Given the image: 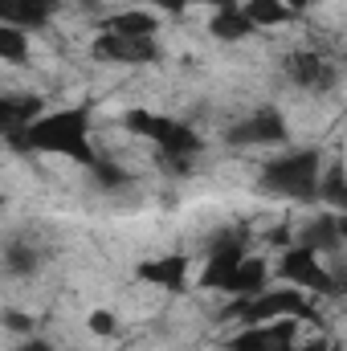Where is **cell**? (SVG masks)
Here are the masks:
<instances>
[{
  "instance_id": "cell-19",
  "label": "cell",
  "mask_w": 347,
  "mask_h": 351,
  "mask_svg": "<svg viewBox=\"0 0 347 351\" xmlns=\"http://www.w3.org/2000/svg\"><path fill=\"white\" fill-rule=\"evenodd\" d=\"M0 58L12 66H25L29 62V33L16 25H0Z\"/></svg>"
},
{
  "instance_id": "cell-7",
  "label": "cell",
  "mask_w": 347,
  "mask_h": 351,
  "mask_svg": "<svg viewBox=\"0 0 347 351\" xmlns=\"http://www.w3.org/2000/svg\"><path fill=\"white\" fill-rule=\"evenodd\" d=\"M90 53L98 62H115V66H147L156 62V37H123V33H98Z\"/></svg>"
},
{
  "instance_id": "cell-6",
  "label": "cell",
  "mask_w": 347,
  "mask_h": 351,
  "mask_svg": "<svg viewBox=\"0 0 347 351\" xmlns=\"http://www.w3.org/2000/svg\"><path fill=\"white\" fill-rule=\"evenodd\" d=\"M286 135H290V127H286L282 110H274V106H261L250 119H241L225 131V139L233 147H270V143H286Z\"/></svg>"
},
{
  "instance_id": "cell-26",
  "label": "cell",
  "mask_w": 347,
  "mask_h": 351,
  "mask_svg": "<svg viewBox=\"0 0 347 351\" xmlns=\"http://www.w3.org/2000/svg\"><path fill=\"white\" fill-rule=\"evenodd\" d=\"M196 4H208L213 12H229V8H241V0H196Z\"/></svg>"
},
{
  "instance_id": "cell-14",
  "label": "cell",
  "mask_w": 347,
  "mask_h": 351,
  "mask_svg": "<svg viewBox=\"0 0 347 351\" xmlns=\"http://www.w3.org/2000/svg\"><path fill=\"white\" fill-rule=\"evenodd\" d=\"M208 33H213L217 41H225V45H237V41H246L250 33H258V25L246 16V8H229V12H213V16H208Z\"/></svg>"
},
{
  "instance_id": "cell-17",
  "label": "cell",
  "mask_w": 347,
  "mask_h": 351,
  "mask_svg": "<svg viewBox=\"0 0 347 351\" xmlns=\"http://www.w3.org/2000/svg\"><path fill=\"white\" fill-rule=\"evenodd\" d=\"M241 8H246V16H250L258 29H278V25H286V21L294 16L286 0H246Z\"/></svg>"
},
{
  "instance_id": "cell-27",
  "label": "cell",
  "mask_w": 347,
  "mask_h": 351,
  "mask_svg": "<svg viewBox=\"0 0 347 351\" xmlns=\"http://www.w3.org/2000/svg\"><path fill=\"white\" fill-rule=\"evenodd\" d=\"M286 4H290V12H294V16H298V12H307V8H311V4H315V0H286Z\"/></svg>"
},
{
  "instance_id": "cell-23",
  "label": "cell",
  "mask_w": 347,
  "mask_h": 351,
  "mask_svg": "<svg viewBox=\"0 0 347 351\" xmlns=\"http://www.w3.org/2000/svg\"><path fill=\"white\" fill-rule=\"evenodd\" d=\"M4 327H8V331H25V335H33V319H29V315H16V311L4 315Z\"/></svg>"
},
{
  "instance_id": "cell-21",
  "label": "cell",
  "mask_w": 347,
  "mask_h": 351,
  "mask_svg": "<svg viewBox=\"0 0 347 351\" xmlns=\"http://www.w3.org/2000/svg\"><path fill=\"white\" fill-rule=\"evenodd\" d=\"M90 172H94V180H98L102 188H123V184H127V176L119 172L115 164H106V160H98V164H94Z\"/></svg>"
},
{
  "instance_id": "cell-2",
  "label": "cell",
  "mask_w": 347,
  "mask_h": 351,
  "mask_svg": "<svg viewBox=\"0 0 347 351\" xmlns=\"http://www.w3.org/2000/svg\"><path fill=\"white\" fill-rule=\"evenodd\" d=\"M123 127L131 131V135H143L147 143H156L160 147V160L164 164H172V168H188V160L192 156H200V135L188 127V123H180V119H168V114H156V110H143V106H135V110H127L123 114Z\"/></svg>"
},
{
  "instance_id": "cell-11",
  "label": "cell",
  "mask_w": 347,
  "mask_h": 351,
  "mask_svg": "<svg viewBox=\"0 0 347 351\" xmlns=\"http://www.w3.org/2000/svg\"><path fill=\"white\" fill-rule=\"evenodd\" d=\"M286 74H290L294 86H302V90L335 86V66L327 58H319V53H290L286 58Z\"/></svg>"
},
{
  "instance_id": "cell-3",
  "label": "cell",
  "mask_w": 347,
  "mask_h": 351,
  "mask_svg": "<svg viewBox=\"0 0 347 351\" xmlns=\"http://www.w3.org/2000/svg\"><path fill=\"white\" fill-rule=\"evenodd\" d=\"M229 315L241 319L246 327L278 323V319H298V323H311L315 319V311L307 302V290H298V286H278V290H261L254 298H233Z\"/></svg>"
},
{
  "instance_id": "cell-22",
  "label": "cell",
  "mask_w": 347,
  "mask_h": 351,
  "mask_svg": "<svg viewBox=\"0 0 347 351\" xmlns=\"http://www.w3.org/2000/svg\"><path fill=\"white\" fill-rule=\"evenodd\" d=\"M86 327L94 331V335H98V339H110V335H115V315L98 306V311H94V315L86 319Z\"/></svg>"
},
{
  "instance_id": "cell-28",
  "label": "cell",
  "mask_w": 347,
  "mask_h": 351,
  "mask_svg": "<svg viewBox=\"0 0 347 351\" xmlns=\"http://www.w3.org/2000/svg\"><path fill=\"white\" fill-rule=\"evenodd\" d=\"M335 294H347V265L335 274Z\"/></svg>"
},
{
  "instance_id": "cell-13",
  "label": "cell",
  "mask_w": 347,
  "mask_h": 351,
  "mask_svg": "<svg viewBox=\"0 0 347 351\" xmlns=\"http://www.w3.org/2000/svg\"><path fill=\"white\" fill-rule=\"evenodd\" d=\"M261 290H270V262H265V258H246V262L237 265V274H233V282H229L225 294H233V298H254Z\"/></svg>"
},
{
  "instance_id": "cell-9",
  "label": "cell",
  "mask_w": 347,
  "mask_h": 351,
  "mask_svg": "<svg viewBox=\"0 0 347 351\" xmlns=\"http://www.w3.org/2000/svg\"><path fill=\"white\" fill-rule=\"evenodd\" d=\"M135 274H139L147 286H160V290H168V294H184L188 282H192V258H188V254H164V258H156V262H143Z\"/></svg>"
},
{
  "instance_id": "cell-10",
  "label": "cell",
  "mask_w": 347,
  "mask_h": 351,
  "mask_svg": "<svg viewBox=\"0 0 347 351\" xmlns=\"http://www.w3.org/2000/svg\"><path fill=\"white\" fill-rule=\"evenodd\" d=\"M241 262H246L241 241L217 237V241H213V254H208V262H204V274H200V286H204V290H229V282H233V274H237Z\"/></svg>"
},
{
  "instance_id": "cell-15",
  "label": "cell",
  "mask_w": 347,
  "mask_h": 351,
  "mask_svg": "<svg viewBox=\"0 0 347 351\" xmlns=\"http://www.w3.org/2000/svg\"><path fill=\"white\" fill-rule=\"evenodd\" d=\"M298 245H311V250H335V245H344V233H339V217L335 213H319L315 221H307L302 225V233H298Z\"/></svg>"
},
{
  "instance_id": "cell-4",
  "label": "cell",
  "mask_w": 347,
  "mask_h": 351,
  "mask_svg": "<svg viewBox=\"0 0 347 351\" xmlns=\"http://www.w3.org/2000/svg\"><path fill=\"white\" fill-rule=\"evenodd\" d=\"M265 188L286 200H319L323 180V156L319 152H286L282 160L265 164Z\"/></svg>"
},
{
  "instance_id": "cell-25",
  "label": "cell",
  "mask_w": 347,
  "mask_h": 351,
  "mask_svg": "<svg viewBox=\"0 0 347 351\" xmlns=\"http://www.w3.org/2000/svg\"><path fill=\"white\" fill-rule=\"evenodd\" d=\"M12 351H58L53 343H45V339H25V343H16Z\"/></svg>"
},
{
  "instance_id": "cell-24",
  "label": "cell",
  "mask_w": 347,
  "mask_h": 351,
  "mask_svg": "<svg viewBox=\"0 0 347 351\" xmlns=\"http://www.w3.org/2000/svg\"><path fill=\"white\" fill-rule=\"evenodd\" d=\"M188 4H192V0H152V8H160V12H172V16H180Z\"/></svg>"
},
{
  "instance_id": "cell-5",
  "label": "cell",
  "mask_w": 347,
  "mask_h": 351,
  "mask_svg": "<svg viewBox=\"0 0 347 351\" xmlns=\"http://www.w3.org/2000/svg\"><path fill=\"white\" fill-rule=\"evenodd\" d=\"M278 278L307 294H335V274L323 265L319 250H311V245H290L278 262Z\"/></svg>"
},
{
  "instance_id": "cell-20",
  "label": "cell",
  "mask_w": 347,
  "mask_h": 351,
  "mask_svg": "<svg viewBox=\"0 0 347 351\" xmlns=\"http://www.w3.org/2000/svg\"><path fill=\"white\" fill-rule=\"evenodd\" d=\"M4 265H8V274L29 278V274L37 269V254H33V245H25V241H8V245H4Z\"/></svg>"
},
{
  "instance_id": "cell-8",
  "label": "cell",
  "mask_w": 347,
  "mask_h": 351,
  "mask_svg": "<svg viewBox=\"0 0 347 351\" xmlns=\"http://www.w3.org/2000/svg\"><path fill=\"white\" fill-rule=\"evenodd\" d=\"M294 323L298 319H278L246 327L237 339H229V351H294Z\"/></svg>"
},
{
  "instance_id": "cell-29",
  "label": "cell",
  "mask_w": 347,
  "mask_h": 351,
  "mask_svg": "<svg viewBox=\"0 0 347 351\" xmlns=\"http://www.w3.org/2000/svg\"><path fill=\"white\" fill-rule=\"evenodd\" d=\"M339 233H344V241H347V213H339Z\"/></svg>"
},
{
  "instance_id": "cell-18",
  "label": "cell",
  "mask_w": 347,
  "mask_h": 351,
  "mask_svg": "<svg viewBox=\"0 0 347 351\" xmlns=\"http://www.w3.org/2000/svg\"><path fill=\"white\" fill-rule=\"evenodd\" d=\"M319 204L347 213V172L344 168H327L319 180Z\"/></svg>"
},
{
  "instance_id": "cell-12",
  "label": "cell",
  "mask_w": 347,
  "mask_h": 351,
  "mask_svg": "<svg viewBox=\"0 0 347 351\" xmlns=\"http://www.w3.org/2000/svg\"><path fill=\"white\" fill-rule=\"evenodd\" d=\"M53 12H58V0H0L4 25H16V29H25V33L49 25Z\"/></svg>"
},
{
  "instance_id": "cell-16",
  "label": "cell",
  "mask_w": 347,
  "mask_h": 351,
  "mask_svg": "<svg viewBox=\"0 0 347 351\" xmlns=\"http://www.w3.org/2000/svg\"><path fill=\"white\" fill-rule=\"evenodd\" d=\"M110 33H123V37H156L160 33V16L156 12H143V8H131V12H115L106 21Z\"/></svg>"
},
{
  "instance_id": "cell-1",
  "label": "cell",
  "mask_w": 347,
  "mask_h": 351,
  "mask_svg": "<svg viewBox=\"0 0 347 351\" xmlns=\"http://www.w3.org/2000/svg\"><path fill=\"white\" fill-rule=\"evenodd\" d=\"M8 143L21 152H41V156H62L74 160L82 168L98 164V152L90 143V110L86 106H70V110H49L37 123H29L21 135H8Z\"/></svg>"
},
{
  "instance_id": "cell-30",
  "label": "cell",
  "mask_w": 347,
  "mask_h": 351,
  "mask_svg": "<svg viewBox=\"0 0 347 351\" xmlns=\"http://www.w3.org/2000/svg\"><path fill=\"white\" fill-rule=\"evenodd\" d=\"M315 351H344V348H315Z\"/></svg>"
}]
</instances>
